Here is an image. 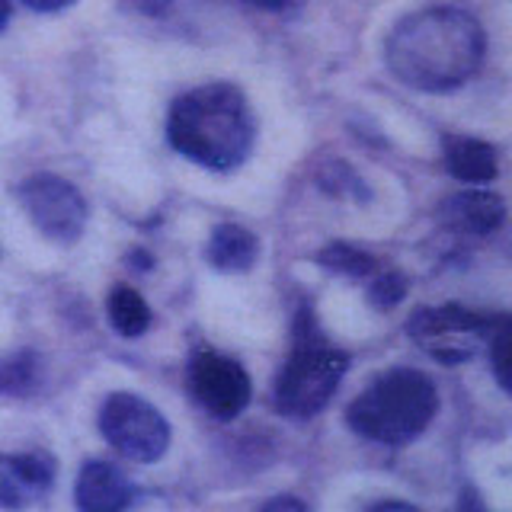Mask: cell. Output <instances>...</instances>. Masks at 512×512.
<instances>
[{
    "instance_id": "7402d4cb",
    "label": "cell",
    "mask_w": 512,
    "mask_h": 512,
    "mask_svg": "<svg viewBox=\"0 0 512 512\" xmlns=\"http://www.w3.org/2000/svg\"><path fill=\"white\" fill-rule=\"evenodd\" d=\"M365 512H420V509L410 506V503H400V500H384V503L368 506Z\"/></svg>"
},
{
    "instance_id": "8992f818",
    "label": "cell",
    "mask_w": 512,
    "mask_h": 512,
    "mask_svg": "<svg viewBox=\"0 0 512 512\" xmlns=\"http://www.w3.org/2000/svg\"><path fill=\"white\" fill-rule=\"evenodd\" d=\"M100 432L119 455L151 464L167 452L170 426L160 410L135 394H112L100 410Z\"/></svg>"
},
{
    "instance_id": "4fadbf2b",
    "label": "cell",
    "mask_w": 512,
    "mask_h": 512,
    "mask_svg": "<svg viewBox=\"0 0 512 512\" xmlns=\"http://www.w3.org/2000/svg\"><path fill=\"white\" fill-rule=\"evenodd\" d=\"M445 167L461 183L484 186L496 176V151L487 141H477V138H448Z\"/></svg>"
},
{
    "instance_id": "cb8c5ba5",
    "label": "cell",
    "mask_w": 512,
    "mask_h": 512,
    "mask_svg": "<svg viewBox=\"0 0 512 512\" xmlns=\"http://www.w3.org/2000/svg\"><path fill=\"white\" fill-rule=\"evenodd\" d=\"M458 512H484V509H480V503H477V496H474V493H464Z\"/></svg>"
},
{
    "instance_id": "6da1fadb",
    "label": "cell",
    "mask_w": 512,
    "mask_h": 512,
    "mask_svg": "<svg viewBox=\"0 0 512 512\" xmlns=\"http://www.w3.org/2000/svg\"><path fill=\"white\" fill-rule=\"evenodd\" d=\"M484 29L458 7H429L400 20L384 45L391 74L413 90L448 93L484 64Z\"/></svg>"
},
{
    "instance_id": "2e32d148",
    "label": "cell",
    "mask_w": 512,
    "mask_h": 512,
    "mask_svg": "<svg viewBox=\"0 0 512 512\" xmlns=\"http://www.w3.org/2000/svg\"><path fill=\"white\" fill-rule=\"evenodd\" d=\"M320 189L330 192V196H346V199H368V189L359 180V173L349 164H340V160H330V164L320 170Z\"/></svg>"
},
{
    "instance_id": "9a60e30c",
    "label": "cell",
    "mask_w": 512,
    "mask_h": 512,
    "mask_svg": "<svg viewBox=\"0 0 512 512\" xmlns=\"http://www.w3.org/2000/svg\"><path fill=\"white\" fill-rule=\"evenodd\" d=\"M320 263L349 279H365L375 272V256H368L365 250L349 244H330L327 250H320Z\"/></svg>"
},
{
    "instance_id": "30bf717a",
    "label": "cell",
    "mask_w": 512,
    "mask_h": 512,
    "mask_svg": "<svg viewBox=\"0 0 512 512\" xmlns=\"http://www.w3.org/2000/svg\"><path fill=\"white\" fill-rule=\"evenodd\" d=\"M506 218V205L500 196H493L487 189H464L458 196L445 199L439 208L442 228L455 234H477L484 237L496 231Z\"/></svg>"
},
{
    "instance_id": "d6986e66",
    "label": "cell",
    "mask_w": 512,
    "mask_h": 512,
    "mask_svg": "<svg viewBox=\"0 0 512 512\" xmlns=\"http://www.w3.org/2000/svg\"><path fill=\"white\" fill-rule=\"evenodd\" d=\"M404 295H407V279L397 276V272H391V276H378L372 282V288H368V298H372V304H378V308H394Z\"/></svg>"
},
{
    "instance_id": "ac0fdd59",
    "label": "cell",
    "mask_w": 512,
    "mask_h": 512,
    "mask_svg": "<svg viewBox=\"0 0 512 512\" xmlns=\"http://www.w3.org/2000/svg\"><path fill=\"white\" fill-rule=\"evenodd\" d=\"M36 381V359L32 356H16L4 368H0V388L4 391H29V384Z\"/></svg>"
},
{
    "instance_id": "ffe728a7",
    "label": "cell",
    "mask_w": 512,
    "mask_h": 512,
    "mask_svg": "<svg viewBox=\"0 0 512 512\" xmlns=\"http://www.w3.org/2000/svg\"><path fill=\"white\" fill-rule=\"evenodd\" d=\"M260 512H308V506L295 500V496H276V500H269Z\"/></svg>"
},
{
    "instance_id": "ba28073f",
    "label": "cell",
    "mask_w": 512,
    "mask_h": 512,
    "mask_svg": "<svg viewBox=\"0 0 512 512\" xmlns=\"http://www.w3.org/2000/svg\"><path fill=\"white\" fill-rule=\"evenodd\" d=\"M189 388L215 420H234V416H240V410L250 404L247 368L212 349H202L192 356Z\"/></svg>"
},
{
    "instance_id": "52a82bcc",
    "label": "cell",
    "mask_w": 512,
    "mask_h": 512,
    "mask_svg": "<svg viewBox=\"0 0 512 512\" xmlns=\"http://www.w3.org/2000/svg\"><path fill=\"white\" fill-rule=\"evenodd\" d=\"M20 202L32 224L45 234L58 240V244H71L87 228V202L68 180L52 173H36L20 186Z\"/></svg>"
},
{
    "instance_id": "603a6c76",
    "label": "cell",
    "mask_w": 512,
    "mask_h": 512,
    "mask_svg": "<svg viewBox=\"0 0 512 512\" xmlns=\"http://www.w3.org/2000/svg\"><path fill=\"white\" fill-rule=\"evenodd\" d=\"M247 4H256V7H263V10H285V7L298 4V0H247Z\"/></svg>"
},
{
    "instance_id": "277c9868",
    "label": "cell",
    "mask_w": 512,
    "mask_h": 512,
    "mask_svg": "<svg viewBox=\"0 0 512 512\" xmlns=\"http://www.w3.org/2000/svg\"><path fill=\"white\" fill-rule=\"evenodd\" d=\"M349 359L324 343H301L276 381V407L292 420H311L340 388Z\"/></svg>"
},
{
    "instance_id": "3957f363",
    "label": "cell",
    "mask_w": 512,
    "mask_h": 512,
    "mask_svg": "<svg viewBox=\"0 0 512 512\" xmlns=\"http://www.w3.org/2000/svg\"><path fill=\"white\" fill-rule=\"evenodd\" d=\"M436 410V384L413 368H394V372L375 378L352 400L346 423L372 442L404 445L432 423Z\"/></svg>"
},
{
    "instance_id": "e0dca14e",
    "label": "cell",
    "mask_w": 512,
    "mask_h": 512,
    "mask_svg": "<svg viewBox=\"0 0 512 512\" xmlns=\"http://www.w3.org/2000/svg\"><path fill=\"white\" fill-rule=\"evenodd\" d=\"M490 362H493V375L503 388L512 394V317L496 324L493 340H490Z\"/></svg>"
},
{
    "instance_id": "5b68a950",
    "label": "cell",
    "mask_w": 512,
    "mask_h": 512,
    "mask_svg": "<svg viewBox=\"0 0 512 512\" xmlns=\"http://www.w3.org/2000/svg\"><path fill=\"white\" fill-rule=\"evenodd\" d=\"M413 343L432 359L445 365H458L474 359L480 349L493 340L496 320L461 308V304H442V308H423L407 324Z\"/></svg>"
},
{
    "instance_id": "44dd1931",
    "label": "cell",
    "mask_w": 512,
    "mask_h": 512,
    "mask_svg": "<svg viewBox=\"0 0 512 512\" xmlns=\"http://www.w3.org/2000/svg\"><path fill=\"white\" fill-rule=\"evenodd\" d=\"M23 4L32 7V10H39V13H52V10H64V7L77 4V0H23Z\"/></svg>"
},
{
    "instance_id": "7a4b0ae2",
    "label": "cell",
    "mask_w": 512,
    "mask_h": 512,
    "mask_svg": "<svg viewBox=\"0 0 512 512\" xmlns=\"http://www.w3.org/2000/svg\"><path fill=\"white\" fill-rule=\"evenodd\" d=\"M253 116L231 84H205L170 106L167 138L173 151L208 170H234L253 148Z\"/></svg>"
},
{
    "instance_id": "d4e9b609",
    "label": "cell",
    "mask_w": 512,
    "mask_h": 512,
    "mask_svg": "<svg viewBox=\"0 0 512 512\" xmlns=\"http://www.w3.org/2000/svg\"><path fill=\"white\" fill-rule=\"evenodd\" d=\"M10 13H13V0H0V32L10 23Z\"/></svg>"
},
{
    "instance_id": "7c38bea8",
    "label": "cell",
    "mask_w": 512,
    "mask_h": 512,
    "mask_svg": "<svg viewBox=\"0 0 512 512\" xmlns=\"http://www.w3.org/2000/svg\"><path fill=\"white\" fill-rule=\"evenodd\" d=\"M205 256L221 272H247L260 256V240L244 224H218L208 237Z\"/></svg>"
},
{
    "instance_id": "5bb4252c",
    "label": "cell",
    "mask_w": 512,
    "mask_h": 512,
    "mask_svg": "<svg viewBox=\"0 0 512 512\" xmlns=\"http://www.w3.org/2000/svg\"><path fill=\"white\" fill-rule=\"evenodd\" d=\"M109 320L122 336H141L151 327V308L135 288L119 285L109 295Z\"/></svg>"
},
{
    "instance_id": "9c48e42d",
    "label": "cell",
    "mask_w": 512,
    "mask_h": 512,
    "mask_svg": "<svg viewBox=\"0 0 512 512\" xmlns=\"http://www.w3.org/2000/svg\"><path fill=\"white\" fill-rule=\"evenodd\" d=\"M55 484L48 455H0V509H26Z\"/></svg>"
},
{
    "instance_id": "8fae6325",
    "label": "cell",
    "mask_w": 512,
    "mask_h": 512,
    "mask_svg": "<svg viewBox=\"0 0 512 512\" xmlns=\"http://www.w3.org/2000/svg\"><path fill=\"white\" fill-rule=\"evenodd\" d=\"M74 500L80 512H122L132 503V484L128 477L106 461H87L80 468Z\"/></svg>"
}]
</instances>
